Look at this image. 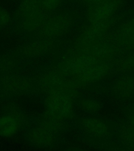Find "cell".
I'll use <instances>...</instances> for the list:
<instances>
[{
  "label": "cell",
  "instance_id": "6da1fadb",
  "mask_svg": "<svg viewBox=\"0 0 134 151\" xmlns=\"http://www.w3.org/2000/svg\"><path fill=\"white\" fill-rule=\"evenodd\" d=\"M17 123L14 118L11 116H3L0 118V135L10 137L17 130Z\"/></svg>",
  "mask_w": 134,
  "mask_h": 151
},
{
  "label": "cell",
  "instance_id": "7a4b0ae2",
  "mask_svg": "<svg viewBox=\"0 0 134 151\" xmlns=\"http://www.w3.org/2000/svg\"><path fill=\"white\" fill-rule=\"evenodd\" d=\"M10 20L9 14L5 9H0V27L6 25Z\"/></svg>",
  "mask_w": 134,
  "mask_h": 151
}]
</instances>
